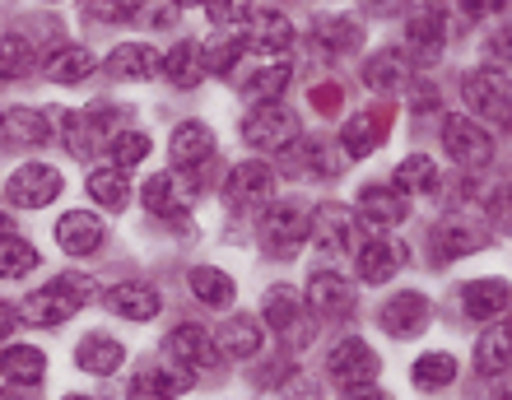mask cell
<instances>
[{"mask_svg":"<svg viewBox=\"0 0 512 400\" xmlns=\"http://www.w3.org/2000/svg\"><path fill=\"white\" fill-rule=\"evenodd\" d=\"M266 326L284 340V349L289 354H298V349L312 345V335H317V321H312V307L303 303V294L298 289H289V284H275L266 294Z\"/></svg>","mask_w":512,"mask_h":400,"instance_id":"cell-1","label":"cell"},{"mask_svg":"<svg viewBox=\"0 0 512 400\" xmlns=\"http://www.w3.org/2000/svg\"><path fill=\"white\" fill-rule=\"evenodd\" d=\"M94 298V284L75 280V275H61V280H52L47 289H38V294L24 298V321H33V326H66L75 312H80V303H89Z\"/></svg>","mask_w":512,"mask_h":400,"instance_id":"cell-2","label":"cell"},{"mask_svg":"<svg viewBox=\"0 0 512 400\" xmlns=\"http://www.w3.org/2000/svg\"><path fill=\"white\" fill-rule=\"evenodd\" d=\"M461 98L471 103L475 117L494 121V126H508L512 117V84H508V70L503 66H480L461 80Z\"/></svg>","mask_w":512,"mask_h":400,"instance_id":"cell-3","label":"cell"},{"mask_svg":"<svg viewBox=\"0 0 512 400\" xmlns=\"http://www.w3.org/2000/svg\"><path fill=\"white\" fill-rule=\"evenodd\" d=\"M261 247L270 256H280V261L298 256L308 247V210L298 200H275L266 219H261Z\"/></svg>","mask_w":512,"mask_h":400,"instance_id":"cell-4","label":"cell"},{"mask_svg":"<svg viewBox=\"0 0 512 400\" xmlns=\"http://www.w3.org/2000/svg\"><path fill=\"white\" fill-rule=\"evenodd\" d=\"M243 140L252 149H266V154H280L284 145L298 140V117L284 103H256L243 117Z\"/></svg>","mask_w":512,"mask_h":400,"instance_id":"cell-5","label":"cell"},{"mask_svg":"<svg viewBox=\"0 0 512 400\" xmlns=\"http://www.w3.org/2000/svg\"><path fill=\"white\" fill-rule=\"evenodd\" d=\"M270 196H275V173L266 163H238L224 182V205L233 214H252V210H266Z\"/></svg>","mask_w":512,"mask_h":400,"instance_id":"cell-6","label":"cell"},{"mask_svg":"<svg viewBox=\"0 0 512 400\" xmlns=\"http://www.w3.org/2000/svg\"><path fill=\"white\" fill-rule=\"evenodd\" d=\"M443 145L452 154V163H461V168H489L494 163V135L471 117H447Z\"/></svg>","mask_w":512,"mask_h":400,"instance_id":"cell-7","label":"cell"},{"mask_svg":"<svg viewBox=\"0 0 512 400\" xmlns=\"http://www.w3.org/2000/svg\"><path fill=\"white\" fill-rule=\"evenodd\" d=\"M345 154L326 140H294L280 149V173L284 177H336L345 173Z\"/></svg>","mask_w":512,"mask_h":400,"instance_id":"cell-8","label":"cell"},{"mask_svg":"<svg viewBox=\"0 0 512 400\" xmlns=\"http://www.w3.org/2000/svg\"><path fill=\"white\" fill-rule=\"evenodd\" d=\"M5 196H10L19 210H42V205H52V200L61 196V173H56L52 163H24V168L5 182Z\"/></svg>","mask_w":512,"mask_h":400,"instance_id":"cell-9","label":"cell"},{"mask_svg":"<svg viewBox=\"0 0 512 400\" xmlns=\"http://www.w3.org/2000/svg\"><path fill=\"white\" fill-rule=\"evenodd\" d=\"M326 373L336 377L340 387H368V382H378L382 363L364 340H340V345L331 349V359H326Z\"/></svg>","mask_w":512,"mask_h":400,"instance_id":"cell-10","label":"cell"},{"mask_svg":"<svg viewBox=\"0 0 512 400\" xmlns=\"http://www.w3.org/2000/svg\"><path fill=\"white\" fill-rule=\"evenodd\" d=\"M61 121H66V154L70 159H94L98 145L103 140H112V112L108 107H94V112H61Z\"/></svg>","mask_w":512,"mask_h":400,"instance_id":"cell-11","label":"cell"},{"mask_svg":"<svg viewBox=\"0 0 512 400\" xmlns=\"http://www.w3.org/2000/svg\"><path fill=\"white\" fill-rule=\"evenodd\" d=\"M191 196H196V182H191L182 168L154 173L145 182V205H149V214H159V219H177V214H187Z\"/></svg>","mask_w":512,"mask_h":400,"instance_id":"cell-12","label":"cell"},{"mask_svg":"<svg viewBox=\"0 0 512 400\" xmlns=\"http://www.w3.org/2000/svg\"><path fill=\"white\" fill-rule=\"evenodd\" d=\"M308 242L326 256H345L354 252V219L340 205H317L308 214Z\"/></svg>","mask_w":512,"mask_h":400,"instance_id":"cell-13","label":"cell"},{"mask_svg":"<svg viewBox=\"0 0 512 400\" xmlns=\"http://www.w3.org/2000/svg\"><path fill=\"white\" fill-rule=\"evenodd\" d=\"M378 326L396 340H415L424 326H429V298L405 289V294H391L387 303L378 307Z\"/></svg>","mask_w":512,"mask_h":400,"instance_id":"cell-14","label":"cell"},{"mask_svg":"<svg viewBox=\"0 0 512 400\" xmlns=\"http://www.w3.org/2000/svg\"><path fill=\"white\" fill-rule=\"evenodd\" d=\"M405 42H410V56H405V61H415V66H433V61L447 52V14L443 10L410 14V24H405Z\"/></svg>","mask_w":512,"mask_h":400,"instance_id":"cell-15","label":"cell"},{"mask_svg":"<svg viewBox=\"0 0 512 400\" xmlns=\"http://www.w3.org/2000/svg\"><path fill=\"white\" fill-rule=\"evenodd\" d=\"M163 349H168L182 368H191V373H210L219 363V345L210 340V331H205V326H191V321L187 326H173L168 340H163Z\"/></svg>","mask_w":512,"mask_h":400,"instance_id":"cell-16","label":"cell"},{"mask_svg":"<svg viewBox=\"0 0 512 400\" xmlns=\"http://www.w3.org/2000/svg\"><path fill=\"white\" fill-rule=\"evenodd\" d=\"M405 214H410V200H405L396 187L368 182V187L359 191V219H364L373 233H387V228H396Z\"/></svg>","mask_w":512,"mask_h":400,"instance_id":"cell-17","label":"cell"},{"mask_svg":"<svg viewBox=\"0 0 512 400\" xmlns=\"http://www.w3.org/2000/svg\"><path fill=\"white\" fill-rule=\"evenodd\" d=\"M354 266H359V280L364 284H387L396 270L405 266V247L396 238H368L364 247H354Z\"/></svg>","mask_w":512,"mask_h":400,"instance_id":"cell-18","label":"cell"},{"mask_svg":"<svg viewBox=\"0 0 512 400\" xmlns=\"http://www.w3.org/2000/svg\"><path fill=\"white\" fill-rule=\"evenodd\" d=\"M103 238H108V228L89 210H70L56 219V242H61V252H70V256H94L98 247H103Z\"/></svg>","mask_w":512,"mask_h":400,"instance_id":"cell-19","label":"cell"},{"mask_svg":"<svg viewBox=\"0 0 512 400\" xmlns=\"http://www.w3.org/2000/svg\"><path fill=\"white\" fill-rule=\"evenodd\" d=\"M52 112H38V107H10L0 112V140L14 149H33V145H47L52 140Z\"/></svg>","mask_w":512,"mask_h":400,"instance_id":"cell-20","label":"cell"},{"mask_svg":"<svg viewBox=\"0 0 512 400\" xmlns=\"http://www.w3.org/2000/svg\"><path fill=\"white\" fill-rule=\"evenodd\" d=\"M308 307L322 317H350L354 312V284L336 270H317L308 280Z\"/></svg>","mask_w":512,"mask_h":400,"instance_id":"cell-21","label":"cell"},{"mask_svg":"<svg viewBox=\"0 0 512 400\" xmlns=\"http://www.w3.org/2000/svg\"><path fill=\"white\" fill-rule=\"evenodd\" d=\"M489 242V233L480 224H471V219H461V214H452V219H443V224L433 228V247H438V261H461V256L480 252Z\"/></svg>","mask_w":512,"mask_h":400,"instance_id":"cell-22","label":"cell"},{"mask_svg":"<svg viewBox=\"0 0 512 400\" xmlns=\"http://www.w3.org/2000/svg\"><path fill=\"white\" fill-rule=\"evenodd\" d=\"M168 154H173V163L182 168V173H191V168L210 163V154H215V131H210L205 121H182V126L173 131Z\"/></svg>","mask_w":512,"mask_h":400,"instance_id":"cell-23","label":"cell"},{"mask_svg":"<svg viewBox=\"0 0 512 400\" xmlns=\"http://www.w3.org/2000/svg\"><path fill=\"white\" fill-rule=\"evenodd\" d=\"M312 42L331 56L359 52V47H364V24L350 19V14H322V19L312 24Z\"/></svg>","mask_w":512,"mask_h":400,"instance_id":"cell-24","label":"cell"},{"mask_svg":"<svg viewBox=\"0 0 512 400\" xmlns=\"http://www.w3.org/2000/svg\"><path fill=\"white\" fill-rule=\"evenodd\" d=\"M364 84L373 89V94L391 98L401 94V89H410V61H405V52H378L364 61Z\"/></svg>","mask_w":512,"mask_h":400,"instance_id":"cell-25","label":"cell"},{"mask_svg":"<svg viewBox=\"0 0 512 400\" xmlns=\"http://www.w3.org/2000/svg\"><path fill=\"white\" fill-rule=\"evenodd\" d=\"M75 363H80L84 373H94V377H108L117 373L126 363V345L122 340H112V335L94 331V335H84L80 345H75Z\"/></svg>","mask_w":512,"mask_h":400,"instance_id":"cell-26","label":"cell"},{"mask_svg":"<svg viewBox=\"0 0 512 400\" xmlns=\"http://www.w3.org/2000/svg\"><path fill=\"white\" fill-rule=\"evenodd\" d=\"M94 52H84V47H75V42H61L56 52H47V61H42V75L52 84H80L94 75Z\"/></svg>","mask_w":512,"mask_h":400,"instance_id":"cell-27","label":"cell"},{"mask_svg":"<svg viewBox=\"0 0 512 400\" xmlns=\"http://www.w3.org/2000/svg\"><path fill=\"white\" fill-rule=\"evenodd\" d=\"M182 391H191V377L159 368V363H149V368H140L131 377V400H177Z\"/></svg>","mask_w":512,"mask_h":400,"instance_id":"cell-28","label":"cell"},{"mask_svg":"<svg viewBox=\"0 0 512 400\" xmlns=\"http://www.w3.org/2000/svg\"><path fill=\"white\" fill-rule=\"evenodd\" d=\"M461 307L475 321H499L508 312V284L503 280H471L461 289Z\"/></svg>","mask_w":512,"mask_h":400,"instance_id":"cell-29","label":"cell"},{"mask_svg":"<svg viewBox=\"0 0 512 400\" xmlns=\"http://www.w3.org/2000/svg\"><path fill=\"white\" fill-rule=\"evenodd\" d=\"M154 70H159V56H154V47H145V42H122V47L108 56V75L122 84L149 80Z\"/></svg>","mask_w":512,"mask_h":400,"instance_id":"cell-30","label":"cell"},{"mask_svg":"<svg viewBox=\"0 0 512 400\" xmlns=\"http://www.w3.org/2000/svg\"><path fill=\"white\" fill-rule=\"evenodd\" d=\"M108 307L126 321H149V317H159V294L140 280H126L117 289H108Z\"/></svg>","mask_w":512,"mask_h":400,"instance_id":"cell-31","label":"cell"},{"mask_svg":"<svg viewBox=\"0 0 512 400\" xmlns=\"http://www.w3.org/2000/svg\"><path fill=\"white\" fill-rule=\"evenodd\" d=\"M512 340H508V321H494L485 335H480V345H475V373L480 377H499L508 373V363H512Z\"/></svg>","mask_w":512,"mask_h":400,"instance_id":"cell-32","label":"cell"},{"mask_svg":"<svg viewBox=\"0 0 512 400\" xmlns=\"http://www.w3.org/2000/svg\"><path fill=\"white\" fill-rule=\"evenodd\" d=\"M159 70L177 84V89H196V84L205 80L201 47H196V42H177L173 52H163V56H159Z\"/></svg>","mask_w":512,"mask_h":400,"instance_id":"cell-33","label":"cell"},{"mask_svg":"<svg viewBox=\"0 0 512 400\" xmlns=\"http://www.w3.org/2000/svg\"><path fill=\"white\" fill-rule=\"evenodd\" d=\"M261 321L256 317H229V326L219 331V354H229V359H252V354H261Z\"/></svg>","mask_w":512,"mask_h":400,"instance_id":"cell-34","label":"cell"},{"mask_svg":"<svg viewBox=\"0 0 512 400\" xmlns=\"http://www.w3.org/2000/svg\"><path fill=\"white\" fill-rule=\"evenodd\" d=\"M0 373L10 377V382H19V387H33V382L47 377V354L33 345H14L0 354Z\"/></svg>","mask_w":512,"mask_h":400,"instance_id":"cell-35","label":"cell"},{"mask_svg":"<svg viewBox=\"0 0 512 400\" xmlns=\"http://www.w3.org/2000/svg\"><path fill=\"white\" fill-rule=\"evenodd\" d=\"M38 70V52L24 33H5L0 38V80H24Z\"/></svg>","mask_w":512,"mask_h":400,"instance_id":"cell-36","label":"cell"},{"mask_svg":"<svg viewBox=\"0 0 512 400\" xmlns=\"http://www.w3.org/2000/svg\"><path fill=\"white\" fill-rule=\"evenodd\" d=\"M410 377H415L419 391H443V387H452V382H457V359H452V354H443V349H429L424 359H415Z\"/></svg>","mask_w":512,"mask_h":400,"instance_id":"cell-37","label":"cell"},{"mask_svg":"<svg viewBox=\"0 0 512 400\" xmlns=\"http://www.w3.org/2000/svg\"><path fill=\"white\" fill-rule=\"evenodd\" d=\"M89 196H94L103 210H126L131 177H126L122 168H98V173H89Z\"/></svg>","mask_w":512,"mask_h":400,"instance_id":"cell-38","label":"cell"},{"mask_svg":"<svg viewBox=\"0 0 512 400\" xmlns=\"http://www.w3.org/2000/svg\"><path fill=\"white\" fill-rule=\"evenodd\" d=\"M38 247L24 238H14V233H5L0 238V280H19V275H33L38 270Z\"/></svg>","mask_w":512,"mask_h":400,"instance_id":"cell-39","label":"cell"},{"mask_svg":"<svg viewBox=\"0 0 512 400\" xmlns=\"http://www.w3.org/2000/svg\"><path fill=\"white\" fill-rule=\"evenodd\" d=\"M252 47H266V52H289V47H294V24H289V19H284L280 10L256 14Z\"/></svg>","mask_w":512,"mask_h":400,"instance_id":"cell-40","label":"cell"},{"mask_svg":"<svg viewBox=\"0 0 512 400\" xmlns=\"http://www.w3.org/2000/svg\"><path fill=\"white\" fill-rule=\"evenodd\" d=\"M191 294L201 298L205 307H229L233 303V280L215 266H196L191 270Z\"/></svg>","mask_w":512,"mask_h":400,"instance_id":"cell-41","label":"cell"},{"mask_svg":"<svg viewBox=\"0 0 512 400\" xmlns=\"http://www.w3.org/2000/svg\"><path fill=\"white\" fill-rule=\"evenodd\" d=\"M433 182H438V168H433V159H424V154H410V159L396 168V177H391V187L401 191V196L433 191Z\"/></svg>","mask_w":512,"mask_h":400,"instance_id":"cell-42","label":"cell"},{"mask_svg":"<svg viewBox=\"0 0 512 400\" xmlns=\"http://www.w3.org/2000/svg\"><path fill=\"white\" fill-rule=\"evenodd\" d=\"M340 140H345V159H368V154L382 145V135H378V126L368 121V112L345 121V126H340Z\"/></svg>","mask_w":512,"mask_h":400,"instance_id":"cell-43","label":"cell"},{"mask_svg":"<svg viewBox=\"0 0 512 400\" xmlns=\"http://www.w3.org/2000/svg\"><path fill=\"white\" fill-rule=\"evenodd\" d=\"M149 154V135H140V131H117L108 140V159H112V168H135V163Z\"/></svg>","mask_w":512,"mask_h":400,"instance_id":"cell-44","label":"cell"},{"mask_svg":"<svg viewBox=\"0 0 512 400\" xmlns=\"http://www.w3.org/2000/svg\"><path fill=\"white\" fill-rule=\"evenodd\" d=\"M243 52H247V42L243 38H224V42H215V47H201V61H205V75H229L238 61H243Z\"/></svg>","mask_w":512,"mask_h":400,"instance_id":"cell-45","label":"cell"},{"mask_svg":"<svg viewBox=\"0 0 512 400\" xmlns=\"http://www.w3.org/2000/svg\"><path fill=\"white\" fill-rule=\"evenodd\" d=\"M289 80H294V70H289V66L280 61V66L261 70V75H256V80L247 84V98H256V103H275V98H280V89H284Z\"/></svg>","mask_w":512,"mask_h":400,"instance_id":"cell-46","label":"cell"},{"mask_svg":"<svg viewBox=\"0 0 512 400\" xmlns=\"http://www.w3.org/2000/svg\"><path fill=\"white\" fill-rule=\"evenodd\" d=\"M201 5L215 24H243L247 14H252V0H201Z\"/></svg>","mask_w":512,"mask_h":400,"instance_id":"cell-47","label":"cell"},{"mask_svg":"<svg viewBox=\"0 0 512 400\" xmlns=\"http://www.w3.org/2000/svg\"><path fill=\"white\" fill-rule=\"evenodd\" d=\"M135 19L145 28H173L177 24V5L173 0H145L140 10H135Z\"/></svg>","mask_w":512,"mask_h":400,"instance_id":"cell-48","label":"cell"},{"mask_svg":"<svg viewBox=\"0 0 512 400\" xmlns=\"http://www.w3.org/2000/svg\"><path fill=\"white\" fill-rule=\"evenodd\" d=\"M340 103H345V89H340V84H317V89H312V107H317L322 117H336Z\"/></svg>","mask_w":512,"mask_h":400,"instance_id":"cell-49","label":"cell"},{"mask_svg":"<svg viewBox=\"0 0 512 400\" xmlns=\"http://www.w3.org/2000/svg\"><path fill=\"white\" fill-rule=\"evenodd\" d=\"M461 14H503L508 10V0H457Z\"/></svg>","mask_w":512,"mask_h":400,"instance_id":"cell-50","label":"cell"},{"mask_svg":"<svg viewBox=\"0 0 512 400\" xmlns=\"http://www.w3.org/2000/svg\"><path fill=\"white\" fill-rule=\"evenodd\" d=\"M340 400H391V396L368 382V387H345V396H340Z\"/></svg>","mask_w":512,"mask_h":400,"instance_id":"cell-51","label":"cell"},{"mask_svg":"<svg viewBox=\"0 0 512 400\" xmlns=\"http://www.w3.org/2000/svg\"><path fill=\"white\" fill-rule=\"evenodd\" d=\"M368 121H373V126H378V135L387 140V131H391V103H378L373 112H368Z\"/></svg>","mask_w":512,"mask_h":400,"instance_id":"cell-52","label":"cell"},{"mask_svg":"<svg viewBox=\"0 0 512 400\" xmlns=\"http://www.w3.org/2000/svg\"><path fill=\"white\" fill-rule=\"evenodd\" d=\"M14 321H19V317H14V307H10V303H0V340H5V335L14 331Z\"/></svg>","mask_w":512,"mask_h":400,"instance_id":"cell-53","label":"cell"},{"mask_svg":"<svg viewBox=\"0 0 512 400\" xmlns=\"http://www.w3.org/2000/svg\"><path fill=\"white\" fill-rule=\"evenodd\" d=\"M401 5H405V0H373V10H378V14H396Z\"/></svg>","mask_w":512,"mask_h":400,"instance_id":"cell-54","label":"cell"},{"mask_svg":"<svg viewBox=\"0 0 512 400\" xmlns=\"http://www.w3.org/2000/svg\"><path fill=\"white\" fill-rule=\"evenodd\" d=\"M5 233H14V224H10V214L0 210V238H5Z\"/></svg>","mask_w":512,"mask_h":400,"instance_id":"cell-55","label":"cell"},{"mask_svg":"<svg viewBox=\"0 0 512 400\" xmlns=\"http://www.w3.org/2000/svg\"><path fill=\"white\" fill-rule=\"evenodd\" d=\"M0 400H24V396L19 391H0Z\"/></svg>","mask_w":512,"mask_h":400,"instance_id":"cell-56","label":"cell"},{"mask_svg":"<svg viewBox=\"0 0 512 400\" xmlns=\"http://www.w3.org/2000/svg\"><path fill=\"white\" fill-rule=\"evenodd\" d=\"M173 5H196V0H173Z\"/></svg>","mask_w":512,"mask_h":400,"instance_id":"cell-57","label":"cell"},{"mask_svg":"<svg viewBox=\"0 0 512 400\" xmlns=\"http://www.w3.org/2000/svg\"><path fill=\"white\" fill-rule=\"evenodd\" d=\"M66 400H94V396H66Z\"/></svg>","mask_w":512,"mask_h":400,"instance_id":"cell-58","label":"cell"}]
</instances>
